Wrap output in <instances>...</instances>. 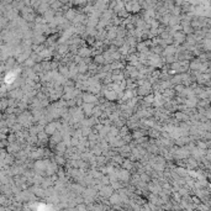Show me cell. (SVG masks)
Returning a JSON list of instances; mask_svg holds the SVG:
<instances>
[{"label":"cell","instance_id":"obj_1","mask_svg":"<svg viewBox=\"0 0 211 211\" xmlns=\"http://www.w3.org/2000/svg\"><path fill=\"white\" fill-rule=\"evenodd\" d=\"M115 189L112 185H102V188L99 190V195L102 197H110L114 194Z\"/></svg>","mask_w":211,"mask_h":211},{"label":"cell","instance_id":"obj_2","mask_svg":"<svg viewBox=\"0 0 211 211\" xmlns=\"http://www.w3.org/2000/svg\"><path fill=\"white\" fill-rule=\"evenodd\" d=\"M115 173L117 174L118 180H121V181H128V180H130V177H131V175H130V170H128V169L122 168L120 172L115 169Z\"/></svg>","mask_w":211,"mask_h":211},{"label":"cell","instance_id":"obj_3","mask_svg":"<svg viewBox=\"0 0 211 211\" xmlns=\"http://www.w3.org/2000/svg\"><path fill=\"white\" fill-rule=\"evenodd\" d=\"M173 38H174V45H180L187 41V33H184L183 31H177L173 33Z\"/></svg>","mask_w":211,"mask_h":211},{"label":"cell","instance_id":"obj_4","mask_svg":"<svg viewBox=\"0 0 211 211\" xmlns=\"http://www.w3.org/2000/svg\"><path fill=\"white\" fill-rule=\"evenodd\" d=\"M46 132L49 135V136H52L55 132H57L58 131V124H57V121H55V122H52V121H49L46 126H45V128H43Z\"/></svg>","mask_w":211,"mask_h":211},{"label":"cell","instance_id":"obj_5","mask_svg":"<svg viewBox=\"0 0 211 211\" xmlns=\"http://www.w3.org/2000/svg\"><path fill=\"white\" fill-rule=\"evenodd\" d=\"M82 100H83V102H91V104H95V105L98 102V98L95 96V94L90 93V91L89 93H83Z\"/></svg>","mask_w":211,"mask_h":211},{"label":"cell","instance_id":"obj_6","mask_svg":"<svg viewBox=\"0 0 211 211\" xmlns=\"http://www.w3.org/2000/svg\"><path fill=\"white\" fill-rule=\"evenodd\" d=\"M95 108V104H91V102H84L83 104V111H84V115L87 117H91L93 116V110Z\"/></svg>","mask_w":211,"mask_h":211},{"label":"cell","instance_id":"obj_7","mask_svg":"<svg viewBox=\"0 0 211 211\" xmlns=\"http://www.w3.org/2000/svg\"><path fill=\"white\" fill-rule=\"evenodd\" d=\"M78 14H79V11H78L77 9L71 8L68 11H65V12H64V17L67 19V20H69V21H73V20L77 17Z\"/></svg>","mask_w":211,"mask_h":211},{"label":"cell","instance_id":"obj_8","mask_svg":"<svg viewBox=\"0 0 211 211\" xmlns=\"http://www.w3.org/2000/svg\"><path fill=\"white\" fill-rule=\"evenodd\" d=\"M56 10H53V9H52V8H49L46 12H45V14H43V17H45V20L49 24L51 21H53V19L56 17Z\"/></svg>","mask_w":211,"mask_h":211},{"label":"cell","instance_id":"obj_9","mask_svg":"<svg viewBox=\"0 0 211 211\" xmlns=\"http://www.w3.org/2000/svg\"><path fill=\"white\" fill-rule=\"evenodd\" d=\"M62 141H63V132H62L61 130H58L57 132H55L53 135L51 136V142L53 143V144H57V143H59Z\"/></svg>","mask_w":211,"mask_h":211},{"label":"cell","instance_id":"obj_10","mask_svg":"<svg viewBox=\"0 0 211 211\" xmlns=\"http://www.w3.org/2000/svg\"><path fill=\"white\" fill-rule=\"evenodd\" d=\"M178 49H177V45H168L164 47V51L163 53L164 56H173L174 53H177Z\"/></svg>","mask_w":211,"mask_h":211},{"label":"cell","instance_id":"obj_11","mask_svg":"<svg viewBox=\"0 0 211 211\" xmlns=\"http://www.w3.org/2000/svg\"><path fill=\"white\" fill-rule=\"evenodd\" d=\"M104 96L109 101H112V100L118 99V94L116 93L115 90H112V89H110V90H105V91H104Z\"/></svg>","mask_w":211,"mask_h":211},{"label":"cell","instance_id":"obj_12","mask_svg":"<svg viewBox=\"0 0 211 211\" xmlns=\"http://www.w3.org/2000/svg\"><path fill=\"white\" fill-rule=\"evenodd\" d=\"M43 156H45V150H43V148L36 150V151H33V152L30 154V157L32 158V159H41Z\"/></svg>","mask_w":211,"mask_h":211},{"label":"cell","instance_id":"obj_13","mask_svg":"<svg viewBox=\"0 0 211 211\" xmlns=\"http://www.w3.org/2000/svg\"><path fill=\"white\" fill-rule=\"evenodd\" d=\"M77 53L80 56V57H83V58H88V57L90 56V53H91V49L88 48V47H82V48L78 49Z\"/></svg>","mask_w":211,"mask_h":211},{"label":"cell","instance_id":"obj_14","mask_svg":"<svg viewBox=\"0 0 211 211\" xmlns=\"http://www.w3.org/2000/svg\"><path fill=\"white\" fill-rule=\"evenodd\" d=\"M109 200H110L111 204H120V203L122 201V197H121V195L118 194V193H114V194L109 197Z\"/></svg>","mask_w":211,"mask_h":211},{"label":"cell","instance_id":"obj_15","mask_svg":"<svg viewBox=\"0 0 211 211\" xmlns=\"http://www.w3.org/2000/svg\"><path fill=\"white\" fill-rule=\"evenodd\" d=\"M146 134H147V132H146L144 130H134L131 135H132V138H134V140H138V138H141V137H143V136H146Z\"/></svg>","mask_w":211,"mask_h":211},{"label":"cell","instance_id":"obj_16","mask_svg":"<svg viewBox=\"0 0 211 211\" xmlns=\"http://www.w3.org/2000/svg\"><path fill=\"white\" fill-rule=\"evenodd\" d=\"M55 184V181H53V179H52L51 177H46L45 179H43V181H42V184H41V187L42 188H45V189H48L49 187H52Z\"/></svg>","mask_w":211,"mask_h":211},{"label":"cell","instance_id":"obj_17","mask_svg":"<svg viewBox=\"0 0 211 211\" xmlns=\"http://www.w3.org/2000/svg\"><path fill=\"white\" fill-rule=\"evenodd\" d=\"M94 63H96L98 65H102V64L106 63V59H105L104 55H99V53H98V55L94 57Z\"/></svg>","mask_w":211,"mask_h":211},{"label":"cell","instance_id":"obj_18","mask_svg":"<svg viewBox=\"0 0 211 211\" xmlns=\"http://www.w3.org/2000/svg\"><path fill=\"white\" fill-rule=\"evenodd\" d=\"M136 48H137V52H146V51H150L148 46L146 45V42L142 41V42H138L136 45Z\"/></svg>","mask_w":211,"mask_h":211},{"label":"cell","instance_id":"obj_19","mask_svg":"<svg viewBox=\"0 0 211 211\" xmlns=\"http://www.w3.org/2000/svg\"><path fill=\"white\" fill-rule=\"evenodd\" d=\"M121 167H122V168H125V169H128V170H131V169L134 168V162L131 161V159H128V158H127V159H125V161L122 162Z\"/></svg>","mask_w":211,"mask_h":211},{"label":"cell","instance_id":"obj_20","mask_svg":"<svg viewBox=\"0 0 211 211\" xmlns=\"http://www.w3.org/2000/svg\"><path fill=\"white\" fill-rule=\"evenodd\" d=\"M36 63H37V62H36L32 57H30V58H27V59H26V61L24 62V65H25L26 68H32Z\"/></svg>","mask_w":211,"mask_h":211},{"label":"cell","instance_id":"obj_21","mask_svg":"<svg viewBox=\"0 0 211 211\" xmlns=\"http://www.w3.org/2000/svg\"><path fill=\"white\" fill-rule=\"evenodd\" d=\"M142 10V5L140 2H135L132 5V14H138V12Z\"/></svg>","mask_w":211,"mask_h":211},{"label":"cell","instance_id":"obj_22","mask_svg":"<svg viewBox=\"0 0 211 211\" xmlns=\"http://www.w3.org/2000/svg\"><path fill=\"white\" fill-rule=\"evenodd\" d=\"M110 64H111V72H112V71H116V69H120V68L124 67V63L118 62V61H114V62L110 63Z\"/></svg>","mask_w":211,"mask_h":211},{"label":"cell","instance_id":"obj_23","mask_svg":"<svg viewBox=\"0 0 211 211\" xmlns=\"http://www.w3.org/2000/svg\"><path fill=\"white\" fill-rule=\"evenodd\" d=\"M55 162H56L58 165H64V164H65V158H64L62 154H57L56 158H55Z\"/></svg>","mask_w":211,"mask_h":211},{"label":"cell","instance_id":"obj_24","mask_svg":"<svg viewBox=\"0 0 211 211\" xmlns=\"http://www.w3.org/2000/svg\"><path fill=\"white\" fill-rule=\"evenodd\" d=\"M154 100H156V95H153V94H148L144 96V102L147 105H152L154 102Z\"/></svg>","mask_w":211,"mask_h":211},{"label":"cell","instance_id":"obj_25","mask_svg":"<svg viewBox=\"0 0 211 211\" xmlns=\"http://www.w3.org/2000/svg\"><path fill=\"white\" fill-rule=\"evenodd\" d=\"M63 5H64V4H63V3H61L59 0H56L55 3H52V4H51V8L53 9V10H56V11H59V10L62 9V6H63Z\"/></svg>","mask_w":211,"mask_h":211},{"label":"cell","instance_id":"obj_26","mask_svg":"<svg viewBox=\"0 0 211 211\" xmlns=\"http://www.w3.org/2000/svg\"><path fill=\"white\" fill-rule=\"evenodd\" d=\"M104 109L100 106V108H98V106H95L94 108V110H93V116H95V117H100V116H102L104 114Z\"/></svg>","mask_w":211,"mask_h":211},{"label":"cell","instance_id":"obj_27","mask_svg":"<svg viewBox=\"0 0 211 211\" xmlns=\"http://www.w3.org/2000/svg\"><path fill=\"white\" fill-rule=\"evenodd\" d=\"M125 161V158L120 154V156H112V162H115V163H117V164H122V162Z\"/></svg>","mask_w":211,"mask_h":211},{"label":"cell","instance_id":"obj_28","mask_svg":"<svg viewBox=\"0 0 211 211\" xmlns=\"http://www.w3.org/2000/svg\"><path fill=\"white\" fill-rule=\"evenodd\" d=\"M82 132H83V137H88L93 131H91V127H88V126H83L82 127Z\"/></svg>","mask_w":211,"mask_h":211},{"label":"cell","instance_id":"obj_29","mask_svg":"<svg viewBox=\"0 0 211 211\" xmlns=\"http://www.w3.org/2000/svg\"><path fill=\"white\" fill-rule=\"evenodd\" d=\"M90 175L93 177L94 179H100V178L102 177L100 172H98V170H94V169H93V170H90Z\"/></svg>","mask_w":211,"mask_h":211},{"label":"cell","instance_id":"obj_30","mask_svg":"<svg viewBox=\"0 0 211 211\" xmlns=\"http://www.w3.org/2000/svg\"><path fill=\"white\" fill-rule=\"evenodd\" d=\"M105 161H106V157H104V156H98V157H96V164H98V165L104 164Z\"/></svg>","mask_w":211,"mask_h":211},{"label":"cell","instance_id":"obj_31","mask_svg":"<svg viewBox=\"0 0 211 211\" xmlns=\"http://www.w3.org/2000/svg\"><path fill=\"white\" fill-rule=\"evenodd\" d=\"M16 140H17V136H16V135H14V134H10V135L8 136V142H9V143L16 142Z\"/></svg>","mask_w":211,"mask_h":211},{"label":"cell","instance_id":"obj_32","mask_svg":"<svg viewBox=\"0 0 211 211\" xmlns=\"http://www.w3.org/2000/svg\"><path fill=\"white\" fill-rule=\"evenodd\" d=\"M127 130H128V126H127V125L121 127V130H120V136H121V137H124V136L127 135Z\"/></svg>","mask_w":211,"mask_h":211},{"label":"cell","instance_id":"obj_33","mask_svg":"<svg viewBox=\"0 0 211 211\" xmlns=\"http://www.w3.org/2000/svg\"><path fill=\"white\" fill-rule=\"evenodd\" d=\"M205 48L206 49H211V38H206L205 39Z\"/></svg>","mask_w":211,"mask_h":211},{"label":"cell","instance_id":"obj_34","mask_svg":"<svg viewBox=\"0 0 211 211\" xmlns=\"http://www.w3.org/2000/svg\"><path fill=\"white\" fill-rule=\"evenodd\" d=\"M79 143H80V142H79V138H77V137H72V146L77 147Z\"/></svg>","mask_w":211,"mask_h":211},{"label":"cell","instance_id":"obj_35","mask_svg":"<svg viewBox=\"0 0 211 211\" xmlns=\"http://www.w3.org/2000/svg\"><path fill=\"white\" fill-rule=\"evenodd\" d=\"M174 61H175V58L173 56H167V58H165V62L167 63H170V64H172Z\"/></svg>","mask_w":211,"mask_h":211},{"label":"cell","instance_id":"obj_36","mask_svg":"<svg viewBox=\"0 0 211 211\" xmlns=\"http://www.w3.org/2000/svg\"><path fill=\"white\" fill-rule=\"evenodd\" d=\"M175 117H177V118H179V120H183V118H187V116L184 115L183 112H177V114H175Z\"/></svg>","mask_w":211,"mask_h":211},{"label":"cell","instance_id":"obj_37","mask_svg":"<svg viewBox=\"0 0 211 211\" xmlns=\"http://www.w3.org/2000/svg\"><path fill=\"white\" fill-rule=\"evenodd\" d=\"M184 3H185V0H174V5L177 6H181Z\"/></svg>","mask_w":211,"mask_h":211},{"label":"cell","instance_id":"obj_38","mask_svg":"<svg viewBox=\"0 0 211 211\" xmlns=\"http://www.w3.org/2000/svg\"><path fill=\"white\" fill-rule=\"evenodd\" d=\"M148 135H150L151 137H153V138H157L158 136H159V135L157 134V131H150V132H148Z\"/></svg>","mask_w":211,"mask_h":211},{"label":"cell","instance_id":"obj_39","mask_svg":"<svg viewBox=\"0 0 211 211\" xmlns=\"http://www.w3.org/2000/svg\"><path fill=\"white\" fill-rule=\"evenodd\" d=\"M175 90L178 91V93H181V91L185 90V88H184L183 85H180V84H179V85H177V87H175Z\"/></svg>","mask_w":211,"mask_h":211},{"label":"cell","instance_id":"obj_40","mask_svg":"<svg viewBox=\"0 0 211 211\" xmlns=\"http://www.w3.org/2000/svg\"><path fill=\"white\" fill-rule=\"evenodd\" d=\"M197 147H199L200 150H204V148H206V143H204V142H197Z\"/></svg>","mask_w":211,"mask_h":211},{"label":"cell","instance_id":"obj_41","mask_svg":"<svg viewBox=\"0 0 211 211\" xmlns=\"http://www.w3.org/2000/svg\"><path fill=\"white\" fill-rule=\"evenodd\" d=\"M177 173L180 174V175H185V170H184L183 168H178L177 169Z\"/></svg>","mask_w":211,"mask_h":211},{"label":"cell","instance_id":"obj_42","mask_svg":"<svg viewBox=\"0 0 211 211\" xmlns=\"http://www.w3.org/2000/svg\"><path fill=\"white\" fill-rule=\"evenodd\" d=\"M199 65H200V63H199V62H194V63L190 65V67H191L193 69H196V68H199Z\"/></svg>","mask_w":211,"mask_h":211},{"label":"cell","instance_id":"obj_43","mask_svg":"<svg viewBox=\"0 0 211 211\" xmlns=\"http://www.w3.org/2000/svg\"><path fill=\"white\" fill-rule=\"evenodd\" d=\"M77 209H80V210H84V209H87V206H84V205H78V206H77Z\"/></svg>","mask_w":211,"mask_h":211}]
</instances>
